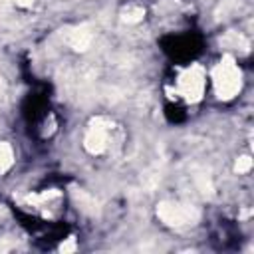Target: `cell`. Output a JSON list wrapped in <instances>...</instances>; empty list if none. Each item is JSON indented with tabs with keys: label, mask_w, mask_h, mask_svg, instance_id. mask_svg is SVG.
Instances as JSON below:
<instances>
[{
	"label": "cell",
	"mask_w": 254,
	"mask_h": 254,
	"mask_svg": "<svg viewBox=\"0 0 254 254\" xmlns=\"http://www.w3.org/2000/svg\"><path fill=\"white\" fill-rule=\"evenodd\" d=\"M73 250H75V238H67V242L60 246V252H73Z\"/></svg>",
	"instance_id": "cell-12"
},
{
	"label": "cell",
	"mask_w": 254,
	"mask_h": 254,
	"mask_svg": "<svg viewBox=\"0 0 254 254\" xmlns=\"http://www.w3.org/2000/svg\"><path fill=\"white\" fill-rule=\"evenodd\" d=\"M157 216L167 224V226H189L194 224L200 216V212L192 204L185 202H173V200H163L157 204Z\"/></svg>",
	"instance_id": "cell-2"
},
{
	"label": "cell",
	"mask_w": 254,
	"mask_h": 254,
	"mask_svg": "<svg viewBox=\"0 0 254 254\" xmlns=\"http://www.w3.org/2000/svg\"><path fill=\"white\" fill-rule=\"evenodd\" d=\"M145 18V10L141 6H129L121 12V20L127 24H139Z\"/></svg>",
	"instance_id": "cell-9"
},
{
	"label": "cell",
	"mask_w": 254,
	"mask_h": 254,
	"mask_svg": "<svg viewBox=\"0 0 254 254\" xmlns=\"http://www.w3.org/2000/svg\"><path fill=\"white\" fill-rule=\"evenodd\" d=\"M18 6H22V8H28V6H32L34 4V0H14Z\"/></svg>",
	"instance_id": "cell-13"
},
{
	"label": "cell",
	"mask_w": 254,
	"mask_h": 254,
	"mask_svg": "<svg viewBox=\"0 0 254 254\" xmlns=\"http://www.w3.org/2000/svg\"><path fill=\"white\" fill-rule=\"evenodd\" d=\"M71 196H73L77 208H81L85 214H95V212L99 210L97 200H95L91 194H87L85 190H81V189H73V190H71Z\"/></svg>",
	"instance_id": "cell-6"
},
{
	"label": "cell",
	"mask_w": 254,
	"mask_h": 254,
	"mask_svg": "<svg viewBox=\"0 0 254 254\" xmlns=\"http://www.w3.org/2000/svg\"><path fill=\"white\" fill-rule=\"evenodd\" d=\"M2 4H6V0H0V6H2Z\"/></svg>",
	"instance_id": "cell-15"
},
{
	"label": "cell",
	"mask_w": 254,
	"mask_h": 254,
	"mask_svg": "<svg viewBox=\"0 0 254 254\" xmlns=\"http://www.w3.org/2000/svg\"><path fill=\"white\" fill-rule=\"evenodd\" d=\"M250 169H252V159L250 157H240L236 161V165H234V171L236 173H248Z\"/></svg>",
	"instance_id": "cell-11"
},
{
	"label": "cell",
	"mask_w": 254,
	"mask_h": 254,
	"mask_svg": "<svg viewBox=\"0 0 254 254\" xmlns=\"http://www.w3.org/2000/svg\"><path fill=\"white\" fill-rule=\"evenodd\" d=\"M14 163V151L8 143L0 141V173H6Z\"/></svg>",
	"instance_id": "cell-8"
},
{
	"label": "cell",
	"mask_w": 254,
	"mask_h": 254,
	"mask_svg": "<svg viewBox=\"0 0 254 254\" xmlns=\"http://www.w3.org/2000/svg\"><path fill=\"white\" fill-rule=\"evenodd\" d=\"M177 85H179V93H181L187 101H190V103L198 101V99L202 97V93H204V69H202L200 65H190V67H187V69L179 75Z\"/></svg>",
	"instance_id": "cell-4"
},
{
	"label": "cell",
	"mask_w": 254,
	"mask_h": 254,
	"mask_svg": "<svg viewBox=\"0 0 254 254\" xmlns=\"http://www.w3.org/2000/svg\"><path fill=\"white\" fill-rule=\"evenodd\" d=\"M113 127V121L107 117H95L89 123V129L83 139V147L91 155H101L107 149L109 143V129Z\"/></svg>",
	"instance_id": "cell-3"
},
{
	"label": "cell",
	"mask_w": 254,
	"mask_h": 254,
	"mask_svg": "<svg viewBox=\"0 0 254 254\" xmlns=\"http://www.w3.org/2000/svg\"><path fill=\"white\" fill-rule=\"evenodd\" d=\"M212 83L218 99H232L242 87V73L230 54L222 56V60L212 69Z\"/></svg>",
	"instance_id": "cell-1"
},
{
	"label": "cell",
	"mask_w": 254,
	"mask_h": 254,
	"mask_svg": "<svg viewBox=\"0 0 254 254\" xmlns=\"http://www.w3.org/2000/svg\"><path fill=\"white\" fill-rule=\"evenodd\" d=\"M220 46L224 48H230V50H240V52H246L248 50V42L244 36L236 34V32H228L226 36L220 38Z\"/></svg>",
	"instance_id": "cell-7"
},
{
	"label": "cell",
	"mask_w": 254,
	"mask_h": 254,
	"mask_svg": "<svg viewBox=\"0 0 254 254\" xmlns=\"http://www.w3.org/2000/svg\"><path fill=\"white\" fill-rule=\"evenodd\" d=\"M62 36H64V42L75 50V52H85L93 40V32L89 26L81 24V26H71V28H65L62 30Z\"/></svg>",
	"instance_id": "cell-5"
},
{
	"label": "cell",
	"mask_w": 254,
	"mask_h": 254,
	"mask_svg": "<svg viewBox=\"0 0 254 254\" xmlns=\"http://www.w3.org/2000/svg\"><path fill=\"white\" fill-rule=\"evenodd\" d=\"M8 248H10L8 244H0V250H8Z\"/></svg>",
	"instance_id": "cell-14"
},
{
	"label": "cell",
	"mask_w": 254,
	"mask_h": 254,
	"mask_svg": "<svg viewBox=\"0 0 254 254\" xmlns=\"http://www.w3.org/2000/svg\"><path fill=\"white\" fill-rule=\"evenodd\" d=\"M196 187L200 189V192L204 196H210L212 194V185H210V181H208L206 175H196Z\"/></svg>",
	"instance_id": "cell-10"
}]
</instances>
